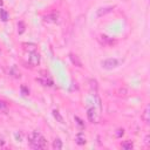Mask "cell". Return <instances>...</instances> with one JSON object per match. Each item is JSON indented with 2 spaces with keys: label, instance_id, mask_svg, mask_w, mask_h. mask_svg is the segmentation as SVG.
Masks as SVG:
<instances>
[{
  "label": "cell",
  "instance_id": "13",
  "mask_svg": "<svg viewBox=\"0 0 150 150\" xmlns=\"http://www.w3.org/2000/svg\"><path fill=\"white\" fill-rule=\"evenodd\" d=\"M116 94H117L118 96H121V97H125V96L128 95V89H127V88H118V89L116 90Z\"/></svg>",
  "mask_w": 150,
  "mask_h": 150
},
{
  "label": "cell",
  "instance_id": "10",
  "mask_svg": "<svg viewBox=\"0 0 150 150\" xmlns=\"http://www.w3.org/2000/svg\"><path fill=\"white\" fill-rule=\"evenodd\" d=\"M75 141H76V143H77L79 145H83V144L86 143V138H84V135H83L82 132L77 134V136H76Z\"/></svg>",
  "mask_w": 150,
  "mask_h": 150
},
{
  "label": "cell",
  "instance_id": "5",
  "mask_svg": "<svg viewBox=\"0 0 150 150\" xmlns=\"http://www.w3.org/2000/svg\"><path fill=\"white\" fill-rule=\"evenodd\" d=\"M112 9H114V7H111V6H108V7H101V8L97 9L96 15H97V16H103V15H105L107 13H110Z\"/></svg>",
  "mask_w": 150,
  "mask_h": 150
},
{
  "label": "cell",
  "instance_id": "14",
  "mask_svg": "<svg viewBox=\"0 0 150 150\" xmlns=\"http://www.w3.org/2000/svg\"><path fill=\"white\" fill-rule=\"evenodd\" d=\"M0 20L1 21H7L8 20V13L5 9H0Z\"/></svg>",
  "mask_w": 150,
  "mask_h": 150
},
{
  "label": "cell",
  "instance_id": "18",
  "mask_svg": "<svg viewBox=\"0 0 150 150\" xmlns=\"http://www.w3.org/2000/svg\"><path fill=\"white\" fill-rule=\"evenodd\" d=\"M0 112H7V104L4 101H0Z\"/></svg>",
  "mask_w": 150,
  "mask_h": 150
},
{
  "label": "cell",
  "instance_id": "9",
  "mask_svg": "<svg viewBox=\"0 0 150 150\" xmlns=\"http://www.w3.org/2000/svg\"><path fill=\"white\" fill-rule=\"evenodd\" d=\"M36 81L39 83H41L42 86H48V87H52L53 86V81L49 80V79H36Z\"/></svg>",
  "mask_w": 150,
  "mask_h": 150
},
{
  "label": "cell",
  "instance_id": "7",
  "mask_svg": "<svg viewBox=\"0 0 150 150\" xmlns=\"http://www.w3.org/2000/svg\"><path fill=\"white\" fill-rule=\"evenodd\" d=\"M69 59H70V61L73 62V64L77 66V67H82V63H81V61H80V59H79L77 55L70 53V54H69Z\"/></svg>",
  "mask_w": 150,
  "mask_h": 150
},
{
  "label": "cell",
  "instance_id": "21",
  "mask_svg": "<svg viewBox=\"0 0 150 150\" xmlns=\"http://www.w3.org/2000/svg\"><path fill=\"white\" fill-rule=\"evenodd\" d=\"M123 131H124L123 129H118V130H117V132H116V136H117V137H120V136H122V135L124 134Z\"/></svg>",
  "mask_w": 150,
  "mask_h": 150
},
{
  "label": "cell",
  "instance_id": "3",
  "mask_svg": "<svg viewBox=\"0 0 150 150\" xmlns=\"http://www.w3.org/2000/svg\"><path fill=\"white\" fill-rule=\"evenodd\" d=\"M28 62H29V64L33 66V67L39 66V63H40V55H39V53H36V52H30V53H29V57H28Z\"/></svg>",
  "mask_w": 150,
  "mask_h": 150
},
{
  "label": "cell",
  "instance_id": "1",
  "mask_svg": "<svg viewBox=\"0 0 150 150\" xmlns=\"http://www.w3.org/2000/svg\"><path fill=\"white\" fill-rule=\"evenodd\" d=\"M28 142H29L30 146L34 149H45L47 146V141L38 131H33L28 135Z\"/></svg>",
  "mask_w": 150,
  "mask_h": 150
},
{
  "label": "cell",
  "instance_id": "6",
  "mask_svg": "<svg viewBox=\"0 0 150 150\" xmlns=\"http://www.w3.org/2000/svg\"><path fill=\"white\" fill-rule=\"evenodd\" d=\"M141 117L145 123H149V121H150V108H149V105L145 107V109H144V111H143Z\"/></svg>",
  "mask_w": 150,
  "mask_h": 150
},
{
  "label": "cell",
  "instance_id": "15",
  "mask_svg": "<svg viewBox=\"0 0 150 150\" xmlns=\"http://www.w3.org/2000/svg\"><path fill=\"white\" fill-rule=\"evenodd\" d=\"M89 83H90V90L96 94V91H97V82L95 80H90Z\"/></svg>",
  "mask_w": 150,
  "mask_h": 150
},
{
  "label": "cell",
  "instance_id": "4",
  "mask_svg": "<svg viewBox=\"0 0 150 150\" xmlns=\"http://www.w3.org/2000/svg\"><path fill=\"white\" fill-rule=\"evenodd\" d=\"M43 19H45V21H47V22L56 23V22H59V21H60V14H59L57 12H52V13H49V14L45 15V16H43Z\"/></svg>",
  "mask_w": 150,
  "mask_h": 150
},
{
  "label": "cell",
  "instance_id": "16",
  "mask_svg": "<svg viewBox=\"0 0 150 150\" xmlns=\"http://www.w3.org/2000/svg\"><path fill=\"white\" fill-rule=\"evenodd\" d=\"M132 143L130 142V141H127V142H124V143H122V148L123 149H127V150H129V149H132Z\"/></svg>",
  "mask_w": 150,
  "mask_h": 150
},
{
  "label": "cell",
  "instance_id": "22",
  "mask_svg": "<svg viewBox=\"0 0 150 150\" xmlns=\"http://www.w3.org/2000/svg\"><path fill=\"white\" fill-rule=\"evenodd\" d=\"M149 139H150V136L148 135V136L145 137V144H146V145H149V144H150V141H149Z\"/></svg>",
  "mask_w": 150,
  "mask_h": 150
},
{
  "label": "cell",
  "instance_id": "11",
  "mask_svg": "<svg viewBox=\"0 0 150 150\" xmlns=\"http://www.w3.org/2000/svg\"><path fill=\"white\" fill-rule=\"evenodd\" d=\"M53 116L55 117V120L57 121V122H60L61 124H63L64 123V121H63V117L61 116V114L57 111V110H53Z\"/></svg>",
  "mask_w": 150,
  "mask_h": 150
},
{
  "label": "cell",
  "instance_id": "19",
  "mask_svg": "<svg viewBox=\"0 0 150 150\" xmlns=\"http://www.w3.org/2000/svg\"><path fill=\"white\" fill-rule=\"evenodd\" d=\"M21 91H22V95H23V96H28V95H29V90H28L25 86L21 87Z\"/></svg>",
  "mask_w": 150,
  "mask_h": 150
},
{
  "label": "cell",
  "instance_id": "23",
  "mask_svg": "<svg viewBox=\"0 0 150 150\" xmlns=\"http://www.w3.org/2000/svg\"><path fill=\"white\" fill-rule=\"evenodd\" d=\"M0 5H2V1H1V0H0Z\"/></svg>",
  "mask_w": 150,
  "mask_h": 150
},
{
  "label": "cell",
  "instance_id": "12",
  "mask_svg": "<svg viewBox=\"0 0 150 150\" xmlns=\"http://www.w3.org/2000/svg\"><path fill=\"white\" fill-rule=\"evenodd\" d=\"M53 148H54L55 150H60V149H62V141H61L60 138L54 139V142H53Z\"/></svg>",
  "mask_w": 150,
  "mask_h": 150
},
{
  "label": "cell",
  "instance_id": "20",
  "mask_svg": "<svg viewBox=\"0 0 150 150\" xmlns=\"http://www.w3.org/2000/svg\"><path fill=\"white\" fill-rule=\"evenodd\" d=\"M75 121L77 122V124H79V125H80L81 128H83V127H84V124H83V122H82V120H80L79 117H76V116H75Z\"/></svg>",
  "mask_w": 150,
  "mask_h": 150
},
{
  "label": "cell",
  "instance_id": "17",
  "mask_svg": "<svg viewBox=\"0 0 150 150\" xmlns=\"http://www.w3.org/2000/svg\"><path fill=\"white\" fill-rule=\"evenodd\" d=\"M18 32H19V34H22L23 32H25V23L22 22V21H20L19 23H18Z\"/></svg>",
  "mask_w": 150,
  "mask_h": 150
},
{
  "label": "cell",
  "instance_id": "8",
  "mask_svg": "<svg viewBox=\"0 0 150 150\" xmlns=\"http://www.w3.org/2000/svg\"><path fill=\"white\" fill-rule=\"evenodd\" d=\"M87 116H88L90 122H93V123L96 122V114H95V109L94 108H89L87 110Z\"/></svg>",
  "mask_w": 150,
  "mask_h": 150
},
{
  "label": "cell",
  "instance_id": "2",
  "mask_svg": "<svg viewBox=\"0 0 150 150\" xmlns=\"http://www.w3.org/2000/svg\"><path fill=\"white\" fill-rule=\"evenodd\" d=\"M118 64H120V61H118L117 59H107V60H103V61L101 62L102 68L108 69V70L116 68Z\"/></svg>",
  "mask_w": 150,
  "mask_h": 150
}]
</instances>
